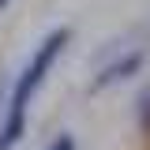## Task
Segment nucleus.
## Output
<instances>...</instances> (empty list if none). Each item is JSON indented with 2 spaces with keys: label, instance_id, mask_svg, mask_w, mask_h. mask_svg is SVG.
Listing matches in <instances>:
<instances>
[{
  "label": "nucleus",
  "instance_id": "f257e3e1",
  "mask_svg": "<svg viewBox=\"0 0 150 150\" xmlns=\"http://www.w3.org/2000/svg\"><path fill=\"white\" fill-rule=\"evenodd\" d=\"M68 41H71V30H68V26H60V30H53V34H49V38L34 49L30 64H26V68H23V75L15 79V90H11V105H8V112H26V105H30L34 90L41 86L45 71L60 60V53L68 49Z\"/></svg>",
  "mask_w": 150,
  "mask_h": 150
},
{
  "label": "nucleus",
  "instance_id": "f03ea898",
  "mask_svg": "<svg viewBox=\"0 0 150 150\" xmlns=\"http://www.w3.org/2000/svg\"><path fill=\"white\" fill-rule=\"evenodd\" d=\"M143 64H146V53H143V49H135V53H124L120 60H112V64H105V68L98 71V79L90 83V94L105 90V86H112V83H120V79H131V75L139 71Z\"/></svg>",
  "mask_w": 150,
  "mask_h": 150
},
{
  "label": "nucleus",
  "instance_id": "7ed1b4c3",
  "mask_svg": "<svg viewBox=\"0 0 150 150\" xmlns=\"http://www.w3.org/2000/svg\"><path fill=\"white\" fill-rule=\"evenodd\" d=\"M26 131V112H8L4 128H0V150H11Z\"/></svg>",
  "mask_w": 150,
  "mask_h": 150
},
{
  "label": "nucleus",
  "instance_id": "20e7f679",
  "mask_svg": "<svg viewBox=\"0 0 150 150\" xmlns=\"http://www.w3.org/2000/svg\"><path fill=\"white\" fill-rule=\"evenodd\" d=\"M139 131L150 139V90L139 94Z\"/></svg>",
  "mask_w": 150,
  "mask_h": 150
},
{
  "label": "nucleus",
  "instance_id": "39448f33",
  "mask_svg": "<svg viewBox=\"0 0 150 150\" xmlns=\"http://www.w3.org/2000/svg\"><path fill=\"white\" fill-rule=\"evenodd\" d=\"M49 150H75V139L68 135V131H60V135H56V143H53Z\"/></svg>",
  "mask_w": 150,
  "mask_h": 150
},
{
  "label": "nucleus",
  "instance_id": "423d86ee",
  "mask_svg": "<svg viewBox=\"0 0 150 150\" xmlns=\"http://www.w3.org/2000/svg\"><path fill=\"white\" fill-rule=\"evenodd\" d=\"M0 8H8V0H0Z\"/></svg>",
  "mask_w": 150,
  "mask_h": 150
}]
</instances>
